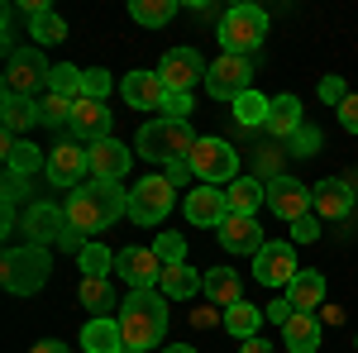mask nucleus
<instances>
[{
  "label": "nucleus",
  "mask_w": 358,
  "mask_h": 353,
  "mask_svg": "<svg viewBox=\"0 0 358 353\" xmlns=\"http://www.w3.org/2000/svg\"><path fill=\"white\" fill-rule=\"evenodd\" d=\"M120 329L129 349H153L167 334V296L163 291H129V301L120 305Z\"/></svg>",
  "instance_id": "f257e3e1"
},
{
  "label": "nucleus",
  "mask_w": 358,
  "mask_h": 353,
  "mask_svg": "<svg viewBox=\"0 0 358 353\" xmlns=\"http://www.w3.org/2000/svg\"><path fill=\"white\" fill-rule=\"evenodd\" d=\"M196 148V134L187 120H148L143 129H138V153L143 158H153V163H177V158H192Z\"/></svg>",
  "instance_id": "f03ea898"
},
{
  "label": "nucleus",
  "mask_w": 358,
  "mask_h": 353,
  "mask_svg": "<svg viewBox=\"0 0 358 353\" xmlns=\"http://www.w3.org/2000/svg\"><path fill=\"white\" fill-rule=\"evenodd\" d=\"M48 253L38 244L29 248H10L5 258H0V282H5V291H15V296H34V291H43V282H48Z\"/></svg>",
  "instance_id": "7ed1b4c3"
},
{
  "label": "nucleus",
  "mask_w": 358,
  "mask_h": 353,
  "mask_svg": "<svg viewBox=\"0 0 358 353\" xmlns=\"http://www.w3.org/2000/svg\"><path fill=\"white\" fill-rule=\"evenodd\" d=\"M263 34H268V15H263L258 5H229V10H224V20H220L224 53L248 57L258 43H263Z\"/></svg>",
  "instance_id": "20e7f679"
},
{
  "label": "nucleus",
  "mask_w": 358,
  "mask_h": 353,
  "mask_svg": "<svg viewBox=\"0 0 358 353\" xmlns=\"http://www.w3.org/2000/svg\"><path fill=\"white\" fill-rule=\"evenodd\" d=\"M187 163H192V172L206 187H229V182L239 177V153H234L224 138H196Z\"/></svg>",
  "instance_id": "39448f33"
},
{
  "label": "nucleus",
  "mask_w": 358,
  "mask_h": 353,
  "mask_svg": "<svg viewBox=\"0 0 358 353\" xmlns=\"http://www.w3.org/2000/svg\"><path fill=\"white\" fill-rule=\"evenodd\" d=\"M206 91L215 96V101H239L244 91H253V62L239 53H220L210 62V72H206Z\"/></svg>",
  "instance_id": "423d86ee"
},
{
  "label": "nucleus",
  "mask_w": 358,
  "mask_h": 353,
  "mask_svg": "<svg viewBox=\"0 0 358 353\" xmlns=\"http://www.w3.org/2000/svg\"><path fill=\"white\" fill-rule=\"evenodd\" d=\"M48 72H53V67L43 62L38 48H15L10 62H5V96H29V101H34V91L48 86Z\"/></svg>",
  "instance_id": "0eeeda50"
},
{
  "label": "nucleus",
  "mask_w": 358,
  "mask_h": 353,
  "mask_svg": "<svg viewBox=\"0 0 358 353\" xmlns=\"http://www.w3.org/2000/svg\"><path fill=\"white\" fill-rule=\"evenodd\" d=\"M172 191L177 187H172L167 177H143V182L129 191V219H134V224H163L167 210H172V201H177Z\"/></svg>",
  "instance_id": "6e6552de"
},
{
  "label": "nucleus",
  "mask_w": 358,
  "mask_h": 353,
  "mask_svg": "<svg viewBox=\"0 0 358 353\" xmlns=\"http://www.w3.org/2000/svg\"><path fill=\"white\" fill-rule=\"evenodd\" d=\"M62 215H67V229H72V234H82L86 244H91L101 229H110V215H106V206L96 201V191H91V187H77V191H72Z\"/></svg>",
  "instance_id": "1a4fd4ad"
},
{
  "label": "nucleus",
  "mask_w": 358,
  "mask_h": 353,
  "mask_svg": "<svg viewBox=\"0 0 358 353\" xmlns=\"http://www.w3.org/2000/svg\"><path fill=\"white\" fill-rule=\"evenodd\" d=\"M43 172H48L53 187H72V191H77V182L91 172V148L72 143V138H62L57 148H48V167H43Z\"/></svg>",
  "instance_id": "9d476101"
},
{
  "label": "nucleus",
  "mask_w": 358,
  "mask_h": 353,
  "mask_svg": "<svg viewBox=\"0 0 358 353\" xmlns=\"http://www.w3.org/2000/svg\"><path fill=\"white\" fill-rule=\"evenodd\" d=\"M258 282L263 287H292L296 282V244H287V239H277V244H263V253H258Z\"/></svg>",
  "instance_id": "9b49d317"
},
{
  "label": "nucleus",
  "mask_w": 358,
  "mask_h": 353,
  "mask_svg": "<svg viewBox=\"0 0 358 353\" xmlns=\"http://www.w3.org/2000/svg\"><path fill=\"white\" fill-rule=\"evenodd\" d=\"M206 62H201V53L196 48H172V53L158 62V77H163L167 91H192L196 82H206Z\"/></svg>",
  "instance_id": "f8f14e48"
},
{
  "label": "nucleus",
  "mask_w": 358,
  "mask_h": 353,
  "mask_svg": "<svg viewBox=\"0 0 358 353\" xmlns=\"http://www.w3.org/2000/svg\"><path fill=\"white\" fill-rule=\"evenodd\" d=\"M115 272H120L134 291H153V287L163 282V258H158L153 248H124L120 263H115Z\"/></svg>",
  "instance_id": "ddd939ff"
},
{
  "label": "nucleus",
  "mask_w": 358,
  "mask_h": 353,
  "mask_svg": "<svg viewBox=\"0 0 358 353\" xmlns=\"http://www.w3.org/2000/svg\"><path fill=\"white\" fill-rule=\"evenodd\" d=\"M268 206H273V215H282L287 224H296L301 215H310V187L292 182V177H273V182H268Z\"/></svg>",
  "instance_id": "4468645a"
},
{
  "label": "nucleus",
  "mask_w": 358,
  "mask_h": 353,
  "mask_svg": "<svg viewBox=\"0 0 358 353\" xmlns=\"http://www.w3.org/2000/svg\"><path fill=\"white\" fill-rule=\"evenodd\" d=\"M182 210H187V219H192V224H201V229H220L224 215H229V206H224V191H220V187L187 191Z\"/></svg>",
  "instance_id": "2eb2a0df"
},
{
  "label": "nucleus",
  "mask_w": 358,
  "mask_h": 353,
  "mask_svg": "<svg viewBox=\"0 0 358 353\" xmlns=\"http://www.w3.org/2000/svg\"><path fill=\"white\" fill-rule=\"evenodd\" d=\"M215 234H220V248H229V253H253V258H258L263 244H268L253 215H224V224L215 229Z\"/></svg>",
  "instance_id": "dca6fc26"
},
{
  "label": "nucleus",
  "mask_w": 358,
  "mask_h": 353,
  "mask_svg": "<svg viewBox=\"0 0 358 353\" xmlns=\"http://www.w3.org/2000/svg\"><path fill=\"white\" fill-rule=\"evenodd\" d=\"M134 163V153L120 143V138H101V143H91V177L96 182H120L124 172Z\"/></svg>",
  "instance_id": "f3484780"
},
{
  "label": "nucleus",
  "mask_w": 358,
  "mask_h": 353,
  "mask_svg": "<svg viewBox=\"0 0 358 353\" xmlns=\"http://www.w3.org/2000/svg\"><path fill=\"white\" fill-rule=\"evenodd\" d=\"M310 210L320 219H344L354 210V191L349 182H339V177H325L320 187H310Z\"/></svg>",
  "instance_id": "a211bd4d"
},
{
  "label": "nucleus",
  "mask_w": 358,
  "mask_h": 353,
  "mask_svg": "<svg viewBox=\"0 0 358 353\" xmlns=\"http://www.w3.org/2000/svg\"><path fill=\"white\" fill-rule=\"evenodd\" d=\"M72 134L86 138V143H101V138H110V110H106V101H77V110H72Z\"/></svg>",
  "instance_id": "6ab92c4d"
},
{
  "label": "nucleus",
  "mask_w": 358,
  "mask_h": 353,
  "mask_svg": "<svg viewBox=\"0 0 358 353\" xmlns=\"http://www.w3.org/2000/svg\"><path fill=\"white\" fill-rule=\"evenodd\" d=\"M124 101L134 110H163V101H167L163 77L158 72H129L124 77Z\"/></svg>",
  "instance_id": "aec40b11"
},
{
  "label": "nucleus",
  "mask_w": 358,
  "mask_h": 353,
  "mask_svg": "<svg viewBox=\"0 0 358 353\" xmlns=\"http://www.w3.org/2000/svg\"><path fill=\"white\" fill-rule=\"evenodd\" d=\"M82 349L86 353H124V329H120V315H101L82 329Z\"/></svg>",
  "instance_id": "412c9836"
},
{
  "label": "nucleus",
  "mask_w": 358,
  "mask_h": 353,
  "mask_svg": "<svg viewBox=\"0 0 358 353\" xmlns=\"http://www.w3.org/2000/svg\"><path fill=\"white\" fill-rule=\"evenodd\" d=\"M77 301H82L86 310H91V320H101V315H120V305H124V301H115L110 277H82V287H77Z\"/></svg>",
  "instance_id": "4be33fe9"
},
{
  "label": "nucleus",
  "mask_w": 358,
  "mask_h": 353,
  "mask_svg": "<svg viewBox=\"0 0 358 353\" xmlns=\"http://www.w3.org/2000/svg\"><path fill=\"white\" fill-rule=\"evenodd\" d=\"M24 229H29V239L43 248V244H53V239H62V234H67V215H62L57 206H29Z\"/></svg>",
  "instance_id": "5701e85b"
},
{
  "label": "nucleus",
  "mask_w": 358,
  "mask_h": 353,
  "mask_svg": "<svg viewBox=\"0 0 358 353\" xmlns=\"http://www.w3.org/2000/svg\"><path fill=\"white\" fill-rule=\"evenodd\" d=\"M0 120H5V138L24 134L34 124H43V115H38V101H29V96H5V106H0Z\"/></svg>",
  "instance_id": "b1692460"
},
{
  "label": "nucleus",
  "mask_w": 358,
  "mask_h": 353,
  "mask_svg": "<svg viewBox=\"0 0 358 353\" xmlns=\"http://www.w3.org/2000/svg\"><path fill=\"white\" fill-rule=\"evenodd\" d=\"M258 201H268V187H263L258 177H234V182L224 187V206H229V215H253Z\"/></svg>",
  "instance_id": "393cba45"
},
{
  "label": "nucleus",
  "mask_w": 358,
  "mask_h": 353,
  "mask_svg": "<svg viewBox=\"0 0 358 353\" xmlns=\"http://www.w3.org/2000/svg\"><path fill=\"white\" fill-rule=\"evenodd\" d=\"M287 301H292L301 315H310L315 305H325V277L310 272V268H301V272H296V282L287 287Z\"/></svg>",
  "instance_id": "a878e982"
},
{
  "label": "nucleus",
  "mask_w": 358,
  "mask_h": 353,
  "mask_svg": "<svg viewBox=\"0 0 358 353\" xmlns=\"http://www.w3.org/2000/svg\"><path fill=\"white\" fill-rule=\"evenodd\" d=\"M282 344H287L292 353H315V349H320V320L296 310V315L282 325Z\"/></svg>",
  "instance_id": "bb28decb"
},
{
  "label": "nucleus",
  "mask_w": 358,
  "mask_h": 353,
  "mask_svg": "<svg viewBox=\"0 0 358 353\" xmlns=\"http://www.w3.org/2000/svg\"><path fill=\"white\" fill-rule=\"evenodd\" d=\"M201 287H206V277H196V268H187V263L163 268V282H158V291H163L167 301H192Z\"/></svg>",
  "instance_id": "cd10ccee"
},
{
  "label": "nucleus",
  "mask_w": 358,
  "mask_h": 353,
  "mask_svg": "<svg viewBox=\"0 0 358 353\" xmlns=\"http://www.w3.org/2000/svg\"><path fill=\"white\" fill-rule=\"evenodd\" d=\"M5 167L10 177H34L38 167H48V153H38L29 138H5Z\"/></svg>",
  "instance_id": "c85d7f7f"
},
{
  "label": "nucleus",
  "mask_w": 358,
  "mask_h": 353,
  "mask_svg": "<svg viewBox=\"0 0 358 353\" xmlns=\"http://www.w3.org/2000/svg\"><path fill=\"white\" fill-rule=\"evenodd\" d=\"M263 129L277 134V138H292L301 129V101L296 96H273V110H268V124Z\"/></svg>",
  "instance_id": "c756f323"
},
{
  "label": "nucleus",
  "mask_w": 358,
  "mask_h": 353,
  "mask_svg": "<svg viewBox=\"0 0 358 353\" xmlns=\"http://www.w3.org/2000/svg\"><path fill=\"white\" fill-rule=\"evenodd\" d=\"M263 320H268V315H263V305H248V301H239V305H229V310H224V329H229L239 344L253 339V334H263Z\"/></svg>",
  "instance_id": "7c9ffc66"
},
{
  "label": "nucleus",
  "mask_w": 358,
  "mask_h": 353,
  "mask_svg": "<svg viewBox=\"0 0 358 353\" xmlns=\"http://www.w3.org/2000/svg\"><path fill=\"white\" fill-rule=\"evenodd\" d=\"M201 291L215 301V305H224V310L244 301V296H239V272H234V268H210V272H206V287H201Z\"/></svg>",
  "instance_id": "2f4dec72"
},
{
  "label": "nucleus",
  "mask_w": 358,
  "mask_h": 353,
  "mask_svg": "<svg viewBox=\"0 0 358 353\" xmlns=\"http://www.w3.org/2000/svg\"><path fill=\"white\" fill-rule=\"evenodd\" d=\"M29 38H38V43H62V38H67V20L57 15L53 5H43V10L29 20Z\"/></svg>",
  "instance_id": "473e14b6"
},
{
  "label": "nucleus",
  "mask_w": 358,
  "mask_h": 353,
  "mask_svg": "<svg viewBox=\"0 0 358 353\" xmlns=\"http://www.w3.org/2000/svg\"><path fill=\"white\" fill-rule=\"evenodd\" d=\"M82 82H86V72L72 67V62H57L53 72H48V91L53 96H67V101H82Z\"/></svg>",
  "instance_id": "72a5a7b5"
},
{
  "label": "nucleus",
  "mask_w": 358,
  "mask_h": 353,
  "mask_svg": "<svg viewBox=\"0 0 358 353\" xmlns=\"http://www.w3.org/2000/svg\"><path fill=\"white\" fill-rule=\"evenodd\" d=\"M77 263H82V277H110V268L120 263V253H110L106 244H96V239H91V244L77 253Z\"/></svg>",
  "instance_id": "f704fd0d"
},
{
  "label": "nucleus",
  "mask_w": 358,
  "mask_h": 353,
  "mask_svg": "<svg viewBox=\"0 0 358 353\" xmlns=\"http://www.w3.org/2000/svg\"><path fill=\"white\" fill-rule=\"evenodd\" d=\"M129 15H134L143 29H158V24H167V20L177 15V0H134Z\"/></svg>",
  "instance_id": "c9c22d12"
},
{
  "label": "nucleus",
  "mask_w": 358,
  "mask_h": 353,
  "mask_svg": "<svg viewBox=\"0 0 358 353\" xmlns=\"http://www.w3.org/2000/svg\"><path fill=\"white\" fill-rule=\"evenodd\" d=\"M91 191H96V201L106 206V215H110V224L120 215H129V191L120 187V182H91Z\"/></svg>",
  "instance_id": "e433bc0d"
},
{
  "label": "nucleus",
  "mask_w": 358,
  "mask_h": 353,
  "mask_svg": "<svg viewBox=\"0 0 358 353\" xmlns=\"http://www.w3.org/2000/svg\"><path fill=\"white\" fill-rule=\"evenodd\" d=\"M72 110H77V101H67V96H43L38 101V115H43V124H53V129H72Z\"/></svg>",
  "instance_id": "4c0bfd02"
},
{
  "label": "nucleus",
  "mask_w": 358,
  "mask_h": 353,
  "mask_svg": "<svg viewBox=\"0 0 358 353\" xmlns=\"http://www.w3.org/2000/svg\"><path fill=\"white\" fill-rule=\"evenodd\" d=\"M268 110H273V101H268V96L244 91V96L234 101V120H239V124H268Z\"/></svg>",
  "instance_id": "58836bf2"
},
{
  "label": "nucleus",
  "mask_w": 358,
  "mask_h": 353,
  "mask_svg": "<svg viewBox=\"0 0 358 353\" xmlns=\"http://www.w3.org/2000/svg\"><path fill=\"white\" fill-rule=\"evenodd\" d=\"M153 253L163 258V268H172V263H187V239L167 229V234H158V244H153Z\"/></svg>",
  "instance_id": "ea45409f"
},
{
  "label": "nucleus",
  "mask_w": 358,
  "mask_h": 353,
  "mask_svg": "<svg viewBox=\"0 0 358 353\" xmlns=\"http://www.w3.org/2000/svg\"><path fill=\"white\" fill-rule=\"evenodd\" d=\"M82 96L86 101H106V96H110V72H106V67H91L86 82H82Z\"/></svg>",
  "instance_id": "a19ab883"
},
{
  "label": "nucleus",
  "mask_w": 358,
  "mask_h": 353,
  "mask_svg": "<svg viewBox=\"0 0 358 353\" xmlns=\"http://www.w3.org/2000/svg\"><path fill=\"white\" fill-rule=\"evenodd\" d=\"M163 115L167 120H187V115H192V91H167Z\"/></svg>",
  "instance_id": "79ce46f5"
},
{
  "label": "nucleus",
  "mask_w": 358,
  "mask_h": 353,
  "mask_svg": "<svg viewBox=\"0 0 358 353\" xmlns=\"http://www.w3.org/2000/svg\"><path fill=\"white\" fill-rule=\"evenodd\" d=\"M292 239H296V244H315V239H320V215H301L292 224Z\"/></svg>",
  "instance_id": "37998d69"
},
{
  "label": "nucleus",
  "mask_w": 358,
  "mask_h": 353,
  "mask_svg": "<svg viewBox=\"0 0 358 353\" xmlns=\"http://www.w3.org/2000/svg\"><path fill=\"white\" fill-rule=\"evenodd\" d=\"M320 101H325V106H344V101H349V91H344V77H325V82H320Z\"/></svg>",
  "instance_id": "c03bdc74"
},
{
  "label": "nucleus",
  "mask_w": 358,
  "mask_h": 353,
  "mask_svg": "<svg viewBox=\"0 0 358 353\" xmlns=\"http://www.w3.org/2000/svg\"><path fill=\"white\" fill-rule=\"evenodd\" d=\"M263 315H268L273 325H287V320L296 315V305H292L287 296H277V301H268V305H263Z\"/></svg>",
  "instance_id": "a18cd8bd"
},
{
  "label": "nucleus",
  "mask_w": 358,
  "mask_h": 353,
  "mask_svg": "<svg viewBox=\"0 0 358 353\" xmlns=\"http://www.w3.org/2000/svg\"><path fill=\"white\" fill-rule=\"evenodd\" d=\"M292 148H296V153L306 158V153H315V148H320V134H315V129H306V124H301V129L292 134Z\"/></svg>",
  "instance_id": "49530a36"
},
{
  "label": "nucleus",
  "mask_w": 358,
  "mask_h": 353,
  "mask_svg": "<svg viewBox=\"0 0 358 353\" xmlns=\"http://www.w3.org/2000/svg\"><path fill=\"white\" fill-rule=\"evenodd\" d=\"M167 182H172V187H187V182H192L196 172H192V163H187V158H177V163H167V172H163Z\"/></svg>",
  "instance_id": "de8ad7c7"
},
{
  "label": "nucleus",
  "mask_w": 358,
  "mask_h": 353,
  "mask_svg": "<svg viewBox=\"0 0 358 353\" xmlns=\"http://www.w3.org/2000/svg\"><path fill=\"white\" fill-rule=\"evenodd\" d=\"M339 124H344L349 134H358V96H349V101L339 106Z\"/></svg>",
  "instance_id": "09e8293b"
},
{
  "label": "nucleus",
  "mask_w": 358,
  "mask_h": 353,
  "mask_svg": "<svg viewBox=\"0 0 358 353\" xmlns=\"http://www.w3.org/2000/svg\"><path fill=\"white\" fill-rule=\"evenodd\" d=\"M239 353H273V344H268L263 334H253V339H244V344H239Z\"/></svg>",
  "instance_id": "8fccbe9b"
},
{
  "label": "nucleus",
  "mask_w": 358,
  "mask_h": 353,
  "mask_svg": "<svg viewBox=\"0 0 358 353\" xmlns=\"http://www.w3.org/2000/svg\"><path fill=\"white\" fill-rule=\"evenodd\" d=\"M29 353H67V344H57V339H43V344H34Z\"/></svg>",
  "instance_id": "3c124183"
},
{
  "label": "nucleus",
  "mask_w": 358,
  "mask_h": 353,
  "mask_svg": "<svg viewBox=\"0 0 358 353\" xmlns=\"http://www.w3.org/2000/svg\"><path fill=\"white\" fill-rule=\"evenodd\" d=\"M167 353H196L192 344H167Z\"/></svg>",
  "instance_id": "603ef678"
},
{
  "label": "nucleus",
  "mask_w": 358,
  "mask_h": 353,
  "mask_svg": "<svg viewBox=\"0 0 358 353\" xmlns=\"http://www.w3.org/2000/svg\"><path fill=\"white\" fill-rule=\"evenodd\" d=\"M124 353H143V349H124Z\"/></svg>",
  "instance_id": "864d4df0"
}]
</instances>
